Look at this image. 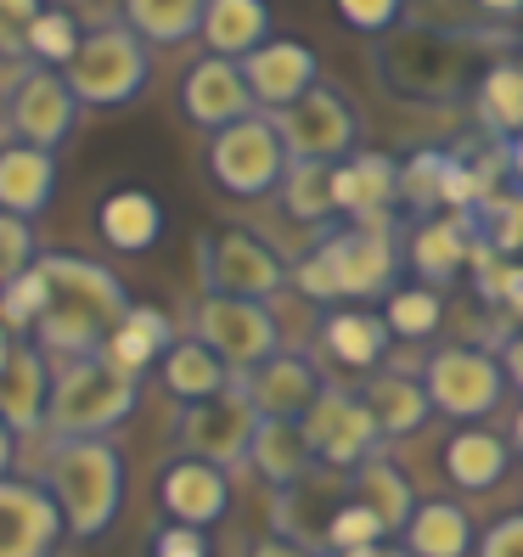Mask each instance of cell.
I'll list each match as a JSON object with an SVG mask.
<instances>
[{
    "instance_id": "obj_1",
    "label": "cell",
    "mask_w": 523,
    "mask_h": 557,
    "mask_svg": "<svg viewBox=\"0 0 523 557\" xmlns=\"http://www.w3.org/2000/svg\"><path fill=\"white\" fill-rule=\"evenodd\" d=\"M40 271L51 282V310L40 321L35 344L51 360L102 355L108 338L124 326L129 305H136L124 293V282L102 265V259H85V253H40Z\"/></svg>"
},
{
    "instance_id": "obj_2",
    "label": "cell",
    "mask_w": 523,
    "mask_h": 557,
    "mask_svg": "<svg viewBox=\"0 0 523 557\" xmlns=\"http://www.w3.org/2000/svg\"><path fill=\"white\" fill-rule=\"evenodd\" d=\"M40 484L51 490L69 535L96 541L124 512V490H129L124 450L113 440H51L40 456Z\"/></svg>"
},
{
    "instance_id": "obj_3",
    "label": "cell",
    "mask_w": 523,
    "mask_h": 557,
    "mask_svg": "<svg viewBox=\"0 0 523 557\" xmlns=\"http://www.w3.org/2000/svg\"><path fill=\"white\" fill-rule=\"evenodd\" d=\"M141 383L108 367L102 355L90 360H51V411L46 434L51 440H108L119 422L136 411Z\"/></svg>"
},
{
    "instance_id": "obj_4",
    "label": "cell",
    "mask_w": 523,
    "mask_h": 557,
    "mask_svg": "<svg viewBox=\"0 0 523 557\" xmlns=\"http://www.w3.org/2000/svg\"><path fill=\"white\" fill-rule=\"evenodd\" d=\"M74 102L79 108H129L152 79V51L129 35L124 23H96L85 28V40L74 51V62L62 69Z\"/></svg>"
},
{
    "instance_id": "obj_5",
    "label": "cell",
    "mask_w": 523,
    "mask_h": 557,
    "mask_svg": "<svg viewBox=\"0 0 523 557\" xmlns=\"http://www.w3.org/2000/svg\"><path fill=\"white\" fill-rule=\"evenodd\" d=\"M198 282L203 299L225 293V299H248V305H271L276 293L292 282V265L248 225H225V232L198 237Z\"/></svg>"
},
{
    "instance_id": "obj_6",
    "label": "cell",
    "mask_w": 523,
    "mask_h": 557,
    "mask_svg": "<svg viewBox=\"0 0 523 557\" xmlns=\"http://www.w3.org/2000/svg\"><path fill=\"white\" fill-rule=\"evenodd\" d=\"M416 372H422V388H428L434 411L450 417L456 429L484 422L507 395V372H501L496 349H478V344H439Z\"/></svg>"
},
{
    "instance_id": "obj_7",
    "label": "cell",
    "mask_w": 523,
    "mask_h": 557,
    "mask_svg": "<svg viewBox=\"0 0 523 557\" xmlns=\"http://www.w3.org/2000/svg\"><path fill=\"white\" fill-rule=\"evenodd\" d=\"M315 259L326 265V276H333L338 305H349V299H388V293H395L388 282L400 276L406 248H400L395 220H372V225H344V232L321 237Z\"/></svg>"
},
{
    "instance_id": "obj_8",
    "label": "cell",
    "mask_w": 523,
    "mask_h": 557,
    "mask_svg": "<svg viewBox=\"0 0 523 557\" xmlns=\"http://www.w3.org/2000/svg\"><path fill=\"white\" fill-rule=\"evenodd\" d=\"M287 147L271 113H253L232 129L209 136V181L232 198H271L287 181Z\"/></svg>"
},
{
    "instance_id": "obj_9",
    "label": "cell",
    "mask_w": 523,
    "mask_h": 557,
    "mask_svg": "<svg viewBox=\"0 0 523 557\" xmlns=\"http://www.w3.org/2000/svg\"><path fill=\"white\" fill-rule=\"evenodd\" d=\"M259 422H265V417H259L248 383L237 377L232 388H220L214 400L180 406L175 445H180V456H198V462H209V468H237V462H248Z\"/></svg>"
},
{
    "instance_id": "obj_10",
    "label": "cell",
    "mask_w": 523,
    "mask_h": 557,
    "mask_svg": "<svg viewBox=\"0 0 523 557\" xmlns=\"http://www.w3.org/2000/svg\"><path fill=\"white\" fill-rule=\"evenodd\" d=\"M191 326H198L191 338H203L225 367H232V377H248V372L265 367V360L282 355V321H276L271 305H248V299L209 293V299H198Z\"/></svg>"
},
{
    "instance_id": "obj_11",
    "label": "cell",
    "mask_w": 523,
    "mask_h": 557,
    "mask_svg": "<svg viewBox=\"0 0 523 557\" xmlns=\"http://www.w3.org/2000/svg\"><path fill=\"white\" fill-rule=\"evenodd\" d=\"M276 129H282V147L292 163H344L361 152V113L333 85H315L292 108H282Z\"/></svg>"
},
{
    "instance_id": "obj_12",
    "label": "cell",
    "mask_w": 523,
    "mask_h": 557,
    "mask_svg": "<svg viewBox=\"0 0 523 557\" xmlns=\"http://www.w3.org/2000/svg\"><path fill=\"white\" fill-rule=\"evenodd\" d=\"M74 124H79V102H74L69 79H62L57 69H17V79L7 90V129H12V141L57 152L62 141L74 136Z\"/></svg>"
},
{
    "instance_id": "obj_13",
    "label": "cell",
    "mask_w": 523,
    "mask_h": 557,
    "mask_svg": "<svg viewBox=\"0 0 523 557\" xmlns=\"http://www.w3.org/2000/svg\"><path fill=\"white\" fill-rule=\"evenodd\" d=\"M383 79L406 96H456L468 79V46L445 35V28H406V35L383 51Z\"/></svg>"
},
{
    "instance_id": "obj_14",
    "label": "cell",
    "mask_w": 523,
    "mask_h": 557,
    "mask_svg": "<svg viewBox=\"0 0 523 557\" xmlns=\"http://www.w3.org/2000/svg\"><path fill=\"white\" fill-rule=\"evenodd\" d=\"M304 440L315 450V468H333V473H354L366 456L383 450V434H377L372 411L361 406L354 388H338V383H326V395L304 417Z\"/></svg>"
},
{
    "instance_id": "obj_15",
    "label": "cell",
    "mask_w": 523,
    "mask_h": 557,
    "mask_svg": "<svg viewBox=\"0 0 523 557\" xmlns=\"http://www.w3.org/2000/svg\"><path fill=\"white\" fill-rule=\"evenodd\" d=\"M175 102H180V119L198 124L203 136H220V129H232V124L259 113L242 62H225V57H198L191 62V69L180 74Z\"/></svg>"
},
{
    "instance_id": "obj_16",
    "label": "cell",
    "mask_w": 523,
    "mask_h": 557,
    "mask_svg": "<svg viewBox=\"0 0 523 557\" xmlns=\"http://www.w3.org/2000/svg\"><path fill=\"white\" fill-rule=\"evenodd\" d=\"M69 541L51 490L40 479H0V557H57V546Z\"/></svg>"
},
{
    "instance_id": "obj_17",
    "label": "cell",
    "mask_w": 523,
    "mask_h": 557,
    "mask_svg": "<svg viewBox=\"0 0 523 557\" xmlns=\"http://www.w3.org/2000/svg\"><path fill=\"white\" fill-rule=\"evenodd\" d=\"M242 74H248V90H253L259 113L276 119L282 108H292L299 96H310V90L321 85V57H315V46H304V40L276 35L271 46H259V51L242 62Z\"/></svg>"
},
{
    "instance_id": "obj_18",
    "label": "cell",
    "mask_w": 523,
    "mask_h": 557,
    "mask_svg": "<svg viewBox=\"0 0 523 557\" xmlns=\"http://www.w3.org/2000/svg\"><path fill=\"white\" fill-rule=\"evenodd\" d=\"M158 502H163V518L170 523H186V530H214L232 507V479L225 468H209L198 456H175L158 479Z\"/></svg>"
},
{
    "instance_id": "obj_19",
    "label": "cell",
    "mask_w": 523,
    "mask_h": 557,
    "mask_svg": "<svg viewBox=\"0 0 523 557\" xmlns=\"http://www.w3.org/2000/svg\"><path fill=\"white\" fill-rule=\"evenodd\" d=\"M344 502H349V473L315 468L304 484H292V490H282V496H271V535L321 552L326 523H333V512H338Z\"/></svg>"
},
{
    "instance_id": "obj_20",
    "label": "cell",
    "mask_w": 523,
    "mask_h": 557,
    "mask_svg": "<svg viewBox=\"0 0 523 557\" xmlns=\"http://www.w3.org/2000/svg\"><path fill=\"white\" fill-rule=\"evenodd\" d=\"M242 383H248L259 417H271V422H304L315 411V400L326 395V377L315 372V360L299 355V349H282L276 360H265V367L248 372Z\"/></svg>"
},
{
    "instance_id": "obj_21",
    "label": "cell",
    "mask_w": 523,
    "mask_h": 557,
    "mask_svg": "<svg viewBox=\"0 0 523 557\" xmlns=\"http://www.w3.org/2000/svg\"><path fill=\"white\" fill-rule=\"evenodd\" d=\"M333 203L349 225L388 220V209H400V163L388 152H354L333 163Z\"/></svg>"
},
{
    "instance_id": "obj_22",
    "label": "cell",
    "mask_w": 523,
    "mask_h": 557,
    "mask_svg": "<svg viewBox=\"0 0 523 557\" xmlns=\"http://www.w3.org/2000/svg\"><path fill=\"white\" fill-rule=\"evenodd\" d=\"M473 214H434V220H416L411 225V243H406V265L422 276V287H445L473 265Z\"/></svg>"
},
{
    "instance_id": "obj_23",
    "label": "cell",
    "mask_w": 523,
    "mask_h": 557,
    "mask_svg": "<svg viewBox=\"0 0 523 557\" xmlns=\"http://www.w3.org/2000/svg\"><path fill=\"white\" fill-rule=\"evenodd\" d=\"M439 468L456 490L468 496H489L507 473H512V440L484 429V422H468V429H450L445 450H439Z\"/></svg>"
},
{
    "instance_id": "obj_24",
    "label": "cell",
    "mask_w": 523,
    "mask_h": 557,
    "mask_svg": "<svg viewBox=\"0 0 523 557\" xmlns=\"http://www.w3.org/2000/svg\"><path fill=\"white\" fill-rule=\"evenodd\" d=\"M46 411H51V355L40 344H17L12 367L0 372V422L28 440L46 429Z\"/></svg>"
},
{
    "instance_id": "obj_25",
    "label": "cell",
    "mask_w": 523,
    "mask_h": 557,
    "mask_svg": "<svg viewBox=\"0 0 523 557\" xmlns=\"http://www.w3.org/2000/svg\"><path fill=\"white\" fill-rule=\"evenodd\" d=\"M349 502H354V507H366V512L383 523V530L400 541L422 496H416V484L406 479V468H400L395 456H388V445H383L377 456H366V462L349 473Z\"/></svg>"
},
{
    "instance_id": "obj_26",
    "label": "cell",
    "mask_w": 523,
    "mask_h": 557,
    "mask_svg": "<svg viewBox=\"0 0 523 557\" xmlns=\"http://www.w3.org/2000/svg\"><path fill=\"white\" fill-rule=\"evenodd\" d=\"M57 198V152L7 141L0 147V214L35 225Z\"/></svg>"
},
{
    "instance_id": "obj_27",
    "label": "cell",
    "mask_w": 523,
    "mask_h": 557,
    "mask_svg": "<svg viewBox=\"0 0 523 557\" xmlns=\"http://www.w3.org/2000/svg\"><path fill=\"white\" fill-rule=\"evenodd\" d=\"M354 395H361V406L372 411L383 445L388 440H411L422 422L434 417V400H428V388H422V372H372V377H361Z\"/></svg>"
},
{
    "instance_id": "obj_28",
    "label": "cell",
    "mask_w": 523,
    "mask_h": 557,
    "mask_svg": "<svg viewBox=\"0 0 523 557\" xmlns=\"http://www.w3.org/2000/svg\"><path fill=\"white\" fill-rule=\"evenodd\" d=\"M321 349L333 367L344 372H383V355H388V321L372 315V310H354V305H338L321 315Z\"/></svg>"
},
{
    "instance_id": "obj_29",
    "label": "cell",
    "mask_w": 523,
    "mask_h": 557,
    "mask_svg": "<svg viewBox=\"0 0 523 557\" xmlns=\"http://www.w3.org/2000/svg\"><path fill=\"white\" fill-rule=\"evenodd\" d=\"M96 237L113 253H147L163 237V203L141 186H113L102 203H96Z\"/></svg>"
},
{
    "instance_id": "obj_30",
    "label": "cell",
    "mask_w": 523,
    "mask_h": 557,
    "mask_svg": "<svg viewBox=\"0 0 523 557\" xmlns=\"http://www.w3.org/2000/svg\"><path fill=\"white\" fill-rule=\"evenodd\" d=\"M276 28H271V7L265 0H209L203 12V46L209 57L225 62H248L259 46H271Z\"/></svg>"
},
{
    "instance_id": "obj_31",
    "label": "cell",
    "mask_w": 523,
    "mask_h": 557,
    "mask_svg": "<svg viewBox=\"0 0 523 557\" xmlns=\"http://www.w3.org/2000/svg\"><path fill=\"white\" fill-rule=\"evenodd\" d=\"M248 468L271 484V496H282V490L304 484L315 473V450L304 440V422H259L253 434V450H248Z\"/></svg>"
},
{
    "instance_id": "obj_32",
    "label": "cell",
    "mask_w": 523,
    "mask_h": 557,
    "mask_svg": "<svg viewBox=\"0 0 523 557\" xmlns=\"http://www.w3.org/2000/svg\"><path fill=\"white\" fill-rule=\"evenodd\" d=\"M400 546L411 557H468L473 552V512L450 496H422Z\"/></svg>"
},
{
    "instance_id": "obj_33",
    "label": "cell",
    "mask_w": 523,
    "mask_h": 557,
    "mask_svg": "<svg viewBox=\"0 0 523 557\" xmlns=\"http://www.w3.org/2000/svg\"><path fill=\"white\" fill-rule=\"evenodd\" d=\"M170 349H175V321L163 315L158 305H129V315H124L119 333L108 338L102 360H108V367H119L124 377L141 383V372L152 367V360H163Z\"/></svg>"
},
{
    "instance_id": "obj_34",
    "label": "cell",
    "mask_w": 523,
    "mask_h": 557,
    "mask_svg": "<svg viewBox=\"0 0 523 557\" xmlns=\"http://www.w3.org/2000/svg\"><path fill=\"white\" fill-rule=\"evenodd\" d=\"M473 113L496 147L523 136V62H489L473 85Z\"/></svg>"
},
{
    "instance_id": "obj_35",
    "label": "cell",
    "mask_w": 523,
    "mask_h": 557,
    "mask_svg": "<svg viewBox=\"0 0 523 557\" xmlns=\"http://www.w3.org/2000/svg\"><path fill=\"white\" fill-rule=\"evenodd\" d=\"M232 367L203 344V338H175V349L163 355V388L180 400V406H198V400H214L220 388H232Z\"/></svg>"
},
{
    "instance_id": "obj_36",
    "label": "cell",
    "mask_w": 523,
    "mask_h": 557,
    "mask_svg": "<svg viewBox=\"0 0 523 557\" xmlns=\"http://www.w3.org/2000/svg\"><path fill=\"white\" fill-rule=\"evenodd\" d=\"M119 12H124L119 23L152 51V46H180L191 35H203L209 0H124Z\"/></svg>"
},
{
    "instance_id": "obj_37",
    "label": "cell",
    "mask_w": 523,
    "mask_h": 557,
    "mask_svg": "<svg viewBox=\"0 0 523 557\" xmlns=\"http://www.w3.org/2000/svg\"><path fill=\"white\" fill-rule=\"evenodd\" d=\"M445 181H450V152L422 147L400 163V209L411 220H434L445 214Z\"/></svg>"
},
{
    "instance_id": "obj_38",
    "label": "cell",
    "mask_w": 523,
    "mask_h": 557,
    "mask_svg": "<svg viewBox=\"0 0 523 557\" xmlns=\"http://www.w3.org/2000/svg\"><path fill=\"white\" fill-rule=\"evenodd\" d=\"M282 209H287V220H299V225L338 220V203H333V163H287Z\"/></svg>"
},
{
    "instance_id": "obj_39",
    "label": "cell",
    "mask_w": 523,
    "mask_h": 557,
    "mask_svg": "<svg viewBox=\"0 0 523 557\" xmlns=\"http://www.w3.org/2000/svg\"><path fill=\"white\" fill-rule=\"evenodd\" d=\"M383 321H388V338H434L439 321H445V299L422 282H400L395 293L383 299Z\"/></svg>"
},
{
    "instance_id": "obj_40",
    "label": "cell",
    "mask_w": 523,
    "mask_h": 557,
    "mask_svg": "<svg viewBox=\"0 0 523 557\" xmlns=\"http://www.w3.org/2000/svg\"><path fill=\"white\" fill-rule=\"evenodd\" d=\"M46 310H51V282H46V271H40V265H35V271H23L17 282L0 287V321H7V333H12V338L35 344Z\"/></svg>"
},
{
    "instance_id": "obj_41",
    "label": "cell",
    "mask_w": 523,
    "mask_h": 557,
    "mask_svg": "<svg viewBox=\"0 0 523 557\" xmlns=\"http://www.w3.org/2000/svg\"><path fill=\"white\" fill-rule=\"evenodd\" d=\"M79 40H85L79 17L62 12V7H46L35 23H28V57H35V69H57V74H62V69L74 62Z\"/></svg>"
},
{
    "instance_id": "obj_42",
    "label": "cell",
    "mask_w": 523,
    "mask_h": 557,
    "mask_svg": "<svg viewBox=\"0 0 523 557\" xmlns=\"http://www.w3.org/2000/svg\"><path fill=\"white\" fill-rule=\"evenodd\" d=\"M383 541H395V535H388V530H383V523H377L366 507L344 502V507L333 512V523H326L321 552H326V557H344V552H366V546H383Z\"/></svg>"
},
{
    "instance_id": "obj_43",
    "label": "cell",
    "mask_w": 523,
    "mask_h": 557,
    "mask_svg": "<svg viewBox=\"0 0 523 557\" xmlns=\"http://www.w3.org/2000/svg\"><path fill=\"white\" fill-rule=\"evenodd\" d=\"M35 265H40L35 225H28V220H12V214H0V287L17 282L23 271H35Z\"/></svg>"
},
{
    "instance_id": "obj_44",
    "label": "cell",
    "mask_w": 523,
    "mask_h": 557,
    "mask_svg": "<svg viewBox=\"0 0 523 557\" xmlns=\"http://www.w3.org/2000/svg\"><path fill=\"white\" fill-rule=\"evenodd\" d=\"M338 17H344V28H354V35H400L406 28L400 0H344Z\"/></svg>"
},
{
    "instance_id": "obj_45",
    "label": "cell",
    "mask_w": 523,
    "mask_h": 557,
    "mask_svg": "<svg viewBox=\"0 0 523 557\" xmlns=\"http://www.w3.org/2000/svg\"><path fill=\"white\" fill-rule=\"evenodd\" d=\"M40 12L35 0H0V57H28V23Z\"/></svg>"
},
{
    "instance_id": "obj_46",
    "label": "cell",
    "mask_w": 523,
    "mask_h": 557,
    "mask_svg": "<svg viewBox=\"0 0 523 557\" xmlns=\"http://www.w3.org/2000/svg\"><path fill=\"white\" fill-rule=\"evenodd\" d=\"M478 557H523V512H501L478 535Z\"/></svg>"
},
{
    "instance_id": "obj_47",
    "label": "cell",
    "mask_w": 523,
    "mask_h": 557,
    "mask_svg": "<svg viewBox=\"0 0 523 557\" xmlns=\"http://www.w3.org/2000/svg\"><path fill=\"white\" fill-rule=\"evenodd\" d=\"M152 557H209V535L203 530H186V523H158Z\"/></svg>"
},
{
    "instance_id": "obj_48",
    "label": "cell",
    "mask_w": 523,
    "mask_h": 557,
    "mask_svg": "<svg viewBox=\"0 0 523 557\" xmlns=\"http://www.w3.org/2000/svg\"><path fill=\"white\" fill-rule=\"evenodd\" d=\"M496 360H501L507 383L523 395V333H507V338H501V349H496Z\"/></svg>"
},
{
    "instance_id": "obj_49",
    "label": "cell",
    "mask_w": 523,
    "mask_h": 557,
    "mask_svg": "<svg viewBox=\"0 0 523 557\" xmlns=\"http://www.w3.org/2000/svg\"><path fill=\"white\" fill-rule=\"evenodd\" d=\"M248 557H326L315 546H299V541H282V535H265V541H253Z\"/></svg>"
},
{
    "instance_id": "obj_50",
    "label": "cell",
    "mask_w": 523,
    "mask_h": 557,
    "mask_svg": "<svg viewBox=\"0 0 523 557\" xmlns=\"http://www.w3.org/2000/svg\"><path fill=\"white\" fill-rule=\"evenodd\" d=\"M501 310H512L523 321V265L512 259V271H507V293H501Z\"/></svg>"
},
{
    "instance_id": "obj_51",
    "label": "cell",
    "mask_w": 523,
    "mask_h": 557,
    "mask_svg": "<svg viewBox=\"0 0 523 557\" xmlns=\"http://www.w3.org/2000/svg\"><path fill=\"white\" fill-rule=\"evenodd\" d=\"M17 445H23V440L7 429V422H0V479H12V473H17Z\"/></svg>"
},
{
    "instance_id": "obj_52",
    "label": "cell",
    "mask_w": 523,
    "mask_h": 557,
    "mask_svg": "<svg viewBox=\"0 0 523 557\" xmlns=\"http://www.w3.org/2000/svg\"><path fill=\"white\" fill-rule=\"evenodd\" d=\"M501 152H507V181H518V186H523V136H518V141H507Z\"/></svg>"
},
{
    "instance_id": "obj_53",
    "label": "cell",
    "mask_w": 523,
    "mask_h": 557,
    "mask_svg": "<svg viewBox=\"0 0 523 557\" xmlns=\"http://www.w3.org/2000/svg\"><path fill=\"white\" fill-rule=\"evenodd\" d=\"M344 557H411L400 541H383V546H366V552H344Z\"/></svg>"
},
{
    "instance_id": "obj_54",
    "label": "cell",
    "mask_w": 523,
    "mask_h": 557,
    "mask_svg": "<svg viewBox=\"0 0 523 557\" xmlns=\"http://www.w3.org/2000/svg\"><path fill=\"white\" fill-rule=\"evenodd\" d=\"M17 344H23V338H12V333H7V321H0V372L12 367V355H17Z\"/></svg>"
},
{
    "instance_id": "obj_55",
    "label": "cell",
    "mask_w": 523,
    "mask_h": 557,
    "mask_svg": "<svg viewBox=\"0 0 523 557\" xmlns=\"http://www.w3.org/2000/svg\"><path fill=\"white\" fill-rule=\"evenodd\" d=\"M512 450H523V406H518V417H512Z\"/></svg>"
}]
</instances>
